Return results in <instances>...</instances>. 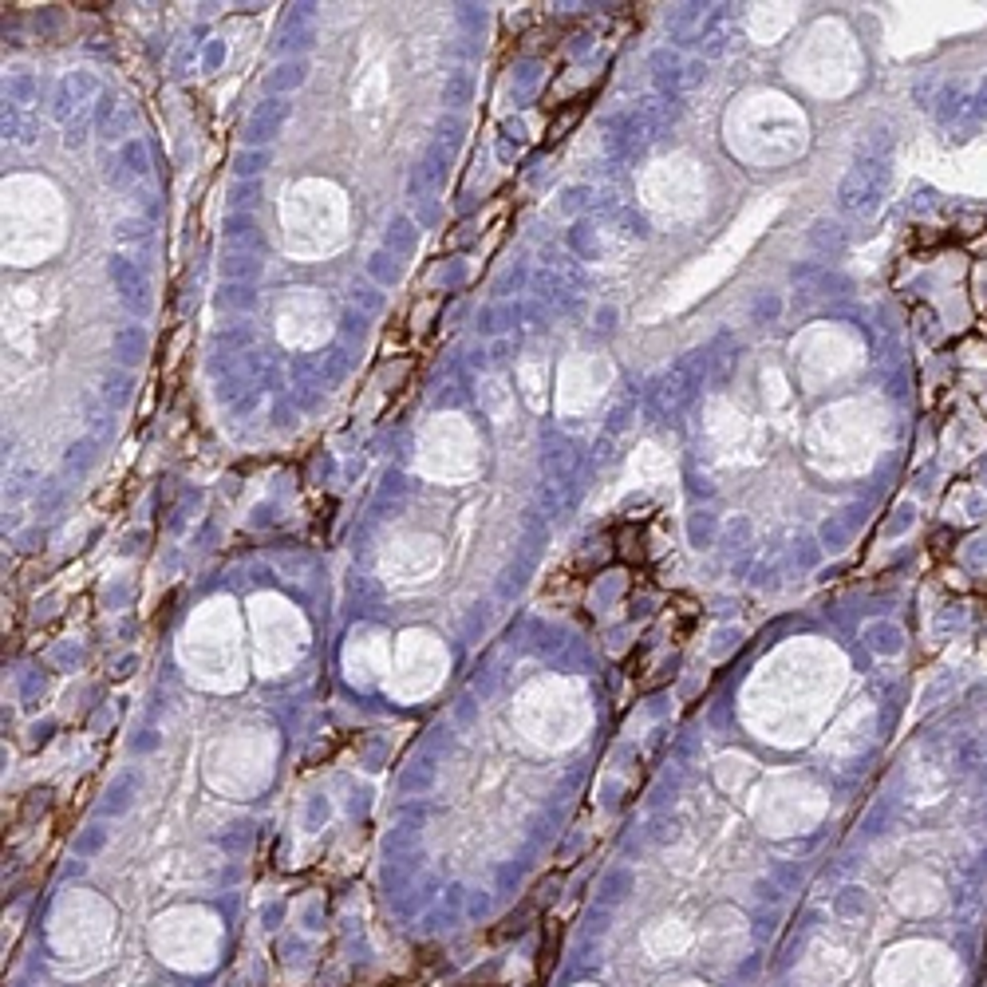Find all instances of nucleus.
I'll use <instances>...</instances> for the list:
<instances>
[{"mask_svg": "<svg viewBox=\"0 0 987 987\" xmlns=\"http://www.w3.org/2000/svg\"><path fill=\"white\" fill-rule=\"evenodd\" d=\"M111 352H115L119 367H127V372H135V367H138V364H143L147 356H150V332L143 328V324H127V328H119V332H115Z\"/></svg>", "mask_w": 987, "mask_h": 987, "instance_id": "7ed1b4c3", "label": "nucleus"}, {"mask_svg": "<svg viewBox=\"0 0 987 987\" xmlns=\"http://www.w3.org/2000/svg\"><path fill=\"white\" fill-rule=\"evenodd\" d=\"M222 305H237V308H249L253 305V292L242 289V285H225L222 289Z\"/></svg>", "mask_w": 987, "mask_h": 987, "instance_id": "dca6fc26", "label": "nucleus"}, {"mask_svg": "<svg viewBox=\"0 0 987 987\" xmlns=\"http://www.w3.org/2000/svg\"><path fill=\"white\" fill-rule=\"evenodd\" d=\"M269 162H273V150L269 147H245V150H237L233 155V175L242 182H257L265 175Z\"/></svg>", "mask_w": 987, "mask_h": 987, "instance_id": "423d86ee", "label": "nucleus"}, {"mask_svg": "<svg viewBox=\"0 0 987 987\" xmlns=\"http://www.w3.org/2000/svg\"><path fill=\"white\" fill-rule=\"evenodd\" d=\"M131 790H135V783H131V778H119V783L111 786V794H107L111 802H107L103 810H107V813H119V810H127V794H131Z\"/></svg>", "mask_w": 987, "mask_h": 987, "instance_id": "4468645a", "label": "nucleus"}, {"mask_svg": "<svg viewBox=\"0 0 987 987\" xmlns=\"http://www.w3.org/2000/svg\"><path fill=\"white\" fill-rule=\"evenodd\" d=\"M305 80H308V63L305 60H285V63H277L273 68V75L265 80V88L269 91H297Z\"/></svg>", "mask_w": 987, "mask_h": 987, "instance_id": "1a4fd4ad", "label": "nucleus"}, {"mask_svg": "<svg viewBox=\"0 0 987 987\" xmlns=\"http://www.w3.org/2000/svg\"><path fill=\"white\" fill-rule=\"evenodd\" d=\"M107 277H111L119 300H123L135 317H147L150 312V285H147L143 269H138L135 261H127V257H111V261H107Z\"/></svg>", "mask_w": 987, "mask_h": 987, "instance_id": "f257e3e1", "label": "nucleus"}, {"mask_svg": "<svg viewBox=\"0 0 987 987\" xmlns=\"http://www.w3.org/2000/svg\"><path fill=\"white\" fill-rule=\"evenodd\" d=\"M415 245H419V230H415V222L403 218V214H395L392 225H387L384 249H392V253H403V257H411V253H415Z\"/></svg>", "mask_w": 987, "mask_h": 987, "instance_id": "0eeeda50", "label": "nucleus"}, {"mask_svg": "<svg viewBox=\"0 0 987 987\" xmlns=\"http://www.w3.org/2000/svg\"><path fill=\"white\" fill-rule=\"evenodd\" d=\"M253 194H261V178L257 182H242V186L233 190V198H230V205H233V214H249L245 205L253 202Z\"/></svg>", "mask_w": 987, "mask_h": 987, "instance_id": "2eb2a0df", "label": "nucleus"}, {"mask_svg": "<svg viewBox=\"0 0 987 987\" xmlns=\"http://www.w3.org/2000/svg\"><path fill=\"white\" fill-rule=\"evenodd\" d=\"M257 269H261V261H253V253H225V261H222L225 280H249V277H257Z\"/></svg>", "mask_w": 987, "mask_h": 987, "instance_id": "f8f14e48", "label": "nucleus"}, {"mask_svg": "<svg viewBox=\"0 0 987 987\" xmlns=\"http://www.w3.org/2000/svg\"><path fill=\"white\" fill-rule=\"evenodd\" d=\"M131 384H135V375L127 372V367H115V372L103 375V395L111 399L115 407H123L127 399H131Z\"/></svg>", "mask_w": 987, "mask_h": 987, "instance_id": "9b49d317", "label": "nucleus"}, {"mask_svg": "<svg viewBox=\"0 0 987 987\" xmlns=\"http://www.w3.org/2000/svg\"><path fill=\"white\" fill-rule=\"evenodd\" d=\"M119 162H123V170H127V175L143 178L147 170H150V150H147L143 138H127V143L119 147Z\"/></svg>", "mask_w": 987, "mask_h": 987, "instance_id": "9d476101", "label": "nucleus"}, {"mask_svg": "<svg viewBox=\"0 0 987 987\" xmlns=\"http://www.w3.org/2000/svg\"><path fill=\"white\" fill-rule=\"evenodd\" d=\"M225 245H230L233 253H245V249L261 245V230H257L253 214H230V218H225Z\"/></svg>", "mask_w": 987, "mask_h": 987, "instance_id": "39448f33", "label": "nucleus"}, {"mask_svg": "<svg viewBox=\"0 0 987 987\" xmlns=\"http://www.w3.org/2000/svg\"><path fill=\"white\" fill-rule=\"evenodd\" d=\"M71 459L75 462H91V442H75V447L68 451V466H71Z\"/></svg>", "mask_w": 987, "mask_h": 987, "instance_id": "f3484780", "label": "nucleus"}, {"mask_svg": "<svg viewBox=\"0 0 987 987\" xmlns=\"http://www.w3.org/2000/svg\"><path fill=\"white\" fill-rule=\"evenodd\" d=\"M367 277H372L375 285H399V277H403V261H399L392 249H375V253L367 257Z\"/></svg>", "mask_w": 987, "mask_h": 987, "instance_id": "6e6552de", "label": "nucleus"}, {"mask_svg": "<svg viewBox=\"0 0 987 987\" xmlns=\"http://www.w3.org/2000/svg\"><path fill=\"white\" fill-rule=\"evenodd\" d=\"M470 95H474V80H470V71H454L451 80H447V103L462 107V103H470Z\"/></svg>", "mask_w": 987, "mask_h": 987, "instance_id": "ddd939ff", "label": "nucleus"}, {"mask_svg": "<svg viewBox=\"0 0 987 987\" xmlns=\"http://www.w3.org/2000/svg\"><path fill=\"white\" fill-rule=\"evenodd\" d=\"M95 91H100V83H95V75H88V71H75V75H68V80H60L56 119H68V107H71V111H75V107H83L80 95H95Z\"/></svg>", "mask_w": 987, "mask_h": 987, "instance_id": "20e7f679", "label": "nucleus"}, {"mask_svg": "<svg viewBox=\"0 0 987 987\" xmlns=\"http://www.w3.org/2000/svg\"><path fill=\"white\" fill-rule=\"evenodd\" d=\"M289 115H292V103H285L280 95H277V100L257 103L253 115L245 119V147H269L280 131H285Z\"/></svg>", "mask_w": 987, "mask_h": 987, "instance_id": "f03ea898", "label": "nucleus"}]
</instances>
